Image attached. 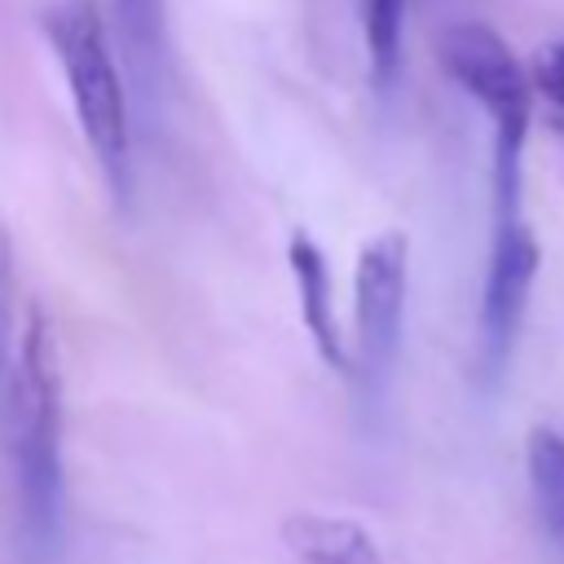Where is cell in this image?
Returning <instances> with one entry per match:
<instances>
[{
	"instance_id": "cell-1",
	"label": "cell",
	"mask_w": 564,
	"mask_h": 564,
	"mask_svg": "<svg viewBox=\"0 0 564 564\" xmlns=\"http://www.w3.org/2000/svg\"><path fill=\"white\" fill-rule=\"evenodd\" d=\"M62 361L53 326L40 308L26 313L0 383V432L13 471L18 533L31 564H53L66 524L62 463Z\"/></svg>"
},
{
	"instance_id": "cell-2",
	"label": "cell",
	"mask_w": 564,
	"mask_h": 564,
	"mask_svg": "<svg viewBox=\"0 0 564 564\" xmlns=\"http://www.w3.org/2000/svg\"><path fill=\"white\" fill-rule=\"evenodd\" d=\"M44 40L62 66L75 123L110 185L123 203L132 189V123H128V88L115 62V44L97 0H53L44 9Z\"/></svg>"
},
{
	"instance_id": "cell-3",
	"label": "cell",
	"mask_w": 564,
	"mask_h": 564,
	"mask_svg": "<svg viewBox=\"0 0 564 564\" xmlns=\"http://www.w3.org/2000/svg\"><path fill=\"white\" fill-rule=\"evenodd\" d=\"M441 70L471 97L494 128V220L520 216L524 145L533 123V84L507 40L485 22H449L436 40Z\"/></svg>"
},
{
	"instance_id": "cell-4",
	"label": "cell",
	"mask_w": 564,
	"mask_h": 564,
	"mask_svg": "<svg viewBox=\"0 0 564 564\" xmlns=\"http://www.w3.org/2000/svg\"><path fill=\"white\" fill-rule=\"evenodd\" d=\"M410 238L401 229L375 234L352 264V379L366 397H379L392 379L405 326Z\"/></svg>"
},
{
	"instance_id": "cell-5",
	"label": "cell",
	"mask_w": 564,
	"mask_h": 564,
	"mask_svg": "<svg viewBox=\"0 0 564 564\" xmlns=\"http://www.w3.org/2000/svg\"><path fill=\"white\" fill-rule=\"evenodd\" d=\"M542 251L524 216L494 220V242H489V264H485V286H480V313H476V352L485 379H502L524 313H529V291L538 278Z\"/></svg>"
},
{
	"instance_id": "cell-6",
	"label": "cell",
	"mask_w": 564,
	"mask_h": 564,
	"mask_svg": "<svg viewBox=\"0 0 564 564\" xmlns=\"http://www.w3.org/2000/svg\"><path fill=\"white\" fill-rule=\"evenodd\" d=\"M286 269H291V286H295V304H300V322L317 348V357L339 370V375H352V352L344 344V330H339V317H335V282H330V264L322 256V247L295 229L286 238Z\"/></svg>"
},
{
	"instance_id": "cell-7",
	"label": "cell",
	"mask_w": 564,
	"mask_h": 564,
	"mask_svg": "<svg viewBox=\"0 0 564 564\" xmlns=\"http://www.w3.org/2000/svg\"><path fill=\"white\" fill-rule=\"evenodd\" d=\"M278 538L295 564H383L375 533L352 516L291 511L278 524Z\"/></svg>"
},
{
	"instance_id": "cell-8",
	"label": "cell",
	"mask_w": 564,
	"mask_h": 564,
	"mask_svg": "<svg viewBox=\"0 0 564 564\" xmlns=\"http://www.w3.org/2000/svg\"><path fill=\"white\" fill-rule=\"evenodd\" d=\"M115 40L128 75L154 101L167 75V0H115Z\"/></svg>"
},
{
	"instance_id": "cell-9",
	"label": "cell",
	"mask_w": 564,
	"mask_h": 564,
	"mask_svg": "<svg viewBox=\"0 0 564 564\" xmlns=\"http://www.w3.org/2000/svg\"><path fill=\"white\" fill-rule=\"evenodd\" d=\"M524 471H529V498L538 524L555 546V555L564 560V432L538 423L524 441Z\"/></svg>"
},
{
	"instance_id": "cell-10",
	"label": "cell",
	"mask_w": 564,
	"mask_h": 564,
	"mask_svg": "<svg viewBox=\"0 0 564 564\" xmlns=\"http://www.w3.org/2000/svg\"><path fill=\"white\" fill-rule=\"evenodd\" d=\"M361 40L370 84L392 93L401 79V40H405V0H361Z\"/></svg>"
},
{
	"instance_id": "cell-11",
	"label": "cell",
	"mask_w": 564,
	"mask_h": 564,
	"mask_svg": "<svg viewBox=\"0 0 564 564\" xmlns=\"http://www.w3.org/2000/svg\"><path fill=\"white\" fill-rule=\"evenodd\" d=\"M13 304H18V278H13V238L9 229L0 225V383H4V370H9V357H13Z\"/></svg>"
},
{
	"instance_id": "cell-12",
	"label": "cell",
	"mask_w": 564,
	"mask_h": 564,
	"mask_svg": "<svg viewBox=\"0 0 564 564\" xmlns=\"http://www.w3.org/2000/svg\"><path fill=\"white\" fill-rule=\"evenodd\" d=\"M529 84L533 93L564 119V40H551L533 53V66H529Z\"/></svg>"
}]
</instances>
